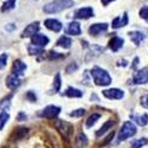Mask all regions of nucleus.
Instances as JSON below:
<instances>
[{
  "mask_svg": "<svg viewBox=\"0 0 148 148\" xmlns=\"http://www.w3.org/2000/svg\"><path fill=\"white\" fill-rule=\"evenodd\" d=\"M71 44H72L71 39L69 38V37H66V36H62L60 38L57 40V45L64 47V49H69L71 46Z\"/></svg>",
  "mask_w": 148,
  "mask_h": 148,
  "instance_id": "obj_20",
  "label": "nucleus"
},
{
  "mask_svg": "<svg viewBox=\"0 0 148 148\" xmlns=\"http://www.w3.org/2000/svg\"><path fill=\"white\" fill-rule=\"evenodd\" d=\"M60 57H63V56L59 55L58 52H55V51L49 52V58H50V59H57V58H60Z\"/></svg>",
  "mask_w": 148,
  "mask_h": 148,
  "instance_id": "obj_35",
  "label": "nucleus"
},
{
  "mask_svg": "<svg viewBox=\"0 0 148 148\" xmlns=\"http://www.w3.org/2000/svg\"><path fill=\"white\" fill-rule=\"evenodd\" d=\"M27 134H29V129H27V128H24V127L16 128V129L13 130V133L11 134V140H12V141H17V140L24 139Z\"/></svg>",
  "mask_w": 148,
  "mask_h": 148,
  "instance_id": "obj_10",
  "label": "nucleus"
},
{
  "mask_svg": "<svg viewBox=\"0 0 148 148\" xmlns=\"http://www.w3.org/2000/svg\"><path fill=\"white\" fill-rule=\"evenodd\" d=\"M7 53H3V55H0V69H4L6 66V63H7Z\"/></svg>",
  "mask_w": 148,
  "mask_h": 148,
  "instance_id": "obj_31",
  "label": "nucleus"
},
{
  "mask_svg": "<svg viewBox=\"0 0 148 148\" xmlns=\"http://www.w3.org/2000/svg\"><path fill=\"white\" fill-rule=\"evenodd\" d=\"M113 136H114V132H112V133H110V134H109V135H108V138H107V140H106V141H104V142H103V143H101V146H102V145H103V146H104V145H106V143H108V142H109V141H110V140H112V139H113Z\"/></svg>",
  "mask_w": 148,
  "mask_h": 148,
  "instance_id": "obj_38",
  "label": "nucleus"
},
{
  "mask_svg": "<svg viewBox=\"0 0 148 148\" xmlns=\"http://www.w3.org/2000/svg\"><path fill=\"white\" fill-rule=\"evenodd\" d=\"M127 24H128V16H127V13H123L122 18L117 17L113 20V27L119 29V27H122V26H126Z\"/></svg>",
  "mask_w": 148,
  "mask_h": 148,
  "instance_id": "obj_18",
  "label": "nucleus"
},
{
  "mask_svg": "<svg viewBox=\"0 0 148 148\" xmlns=\"http://www.w3.org/2000/svg\"><path fill=\"white\" fill-rule=\"evenodd\" d=\"M141 104H142L145 108H148V94L145 95V96L141 98Z\"/></svg>",
  "mask_w": 148,
  "mask_h": 148,
  "instance_id": "obj_36",
  "label": "nucleus"
},
{
  "mask_svg": "<svg viewBox=\"0 0 148 148\" xmlns=\"http://www.w3.org/2000/svg\"><path fill=\"white\" fill-rule=\"evenodd\" d=\"M148 143V140L146 139H140V140H136V141H134L133 145H132V148H141L143 147L145 145Z\"/></svg>",
  "mask_w": 148,
  "mask_h": 148,
  "instance_id": "obj_30",
  "label": "nucleus"
},
{
  "mask_svg": "<svg viewBox=\"0 0 148 148\" xmlns=\"http://www.w3.org/2000/svg\"><path fill=\"white\" fill-rule=\"evenodd\" d=\"M114 126V121H112V120H110V121H108V122H106L104 123V125L100 128V129H98L97 132H96V136H101V135L102 134H104L107 130H109V129H112V127Z\"/></svg>",
  "mask_w": 148,
  "mask_h": 148,
  "instance_id": "obj_21",
  "label": "nucleus"
},
{
  "mask_svg": "<svg viewBox=\"0 0 148 148\" xmlns=\"http://www.w3.org/2000/svg\"><path fill=\"white\" fill-rule=\"evenodd\" d=\"M39 30V23L36 21V23H32L30 25L26 26V29L24 30V32L21 33V37L25 38V37H32L33 34H36V32Z\"/></svg>",
  "mask_w": 148,
  "mask_h": 148,
  "instance_id": "obj_11",
  "label": "nucleus"
},
{
  "mask_svg": "<svg viewBox=\"0 0 148 148\" xmlns=\"http://www.w3.org/2000/svg\"><path fill=\"white\" fill-rule=\"evenodd\" d=\"M138 62H139V58H135V59H134V63H133V68H135V66L138 65Z\"/></svg>",
  "mask_w": 148,
  "mask_h": 148,
  "instance_id": "obj_42",
  "label": "nucleus"
},
{
  "mask_svg": "<svg viewBox=\"0 0 148 148\" xmlns=\"http://www.w3.org/2000/svg\"><path fill=\"white\" fill-rule=\"evenodd\" d=\"M103 95L107 98H109V100H121L125 94L120 89H108L103 91Z\"/></svg>",
  "mask_w": 148,
  "mask_h": 148,
  "instance_id": "obj_9",
  "label": "nucleus"
},
{
  "mask_svg": "<svg viewBox=\"0 0 148 148\" xmlns=\"http://www.w3.org/2000/svg\"><path fill=\"white\" fill-rule=\"evenodd\" d=\"M25 70H26V64L25 63H23L20 59L14 60L13 66H12V75H14L17 77H20V76L24 75Z\"/></svg>",
  "mask_w": 148,
  "mask_h": 148,
  "instance_id": "obj_8",
  "label": "nucleus"
},
{
  "mask_svg": "<svg viewBox=\"0 0 148 148\" xmlns=\"http://www.w3.org/2000/svg\"><path fill=\"white\" fill-rule=\"evenodd\" d=\"M63 95H65L68 97H82L83 92L81 90H78V89H75V88H68L66 91Z\"/></svg>",
  "mask_w": 148,
  "mask_h": 148,
  "instance_id": "obj_22",
  "label": "nucleus"
},
{
  "mask_svg": "<svg viewBox=\"0 0 148 148\" xmlns=\"http://www.w3.org/2000/svg\"><path fill=\"white\" fill-rule=\"evenodd\" d=\"M26 98H27L29 101H31V102H36V101H37V96H36V94H33L32 91L26 92Z\"/></svg>",
  "mask_w": 148,
  "mask_h": 148,
  "instance_id": "obj_34",
  "label": "nucleus"
},
{
  "mask_svg": "<svg viewBox=\"0 0 148 148\" xmlns=\"http://www.w3.org/2000/svg\"><path fill=\"white\" fill-rule=\"evenodd\" d=\"M14 5H16V0H7V1L3 5V7H1V11L3 12H6V11H10V10H12L14 7Z\"/></svg>",
  "mask_w": 148,
  "mask_h": 148,
  "instance_id": "obj_28",
  "label": "nucleus"
},
{
  "mask_svg": "<svg viewBox=\"0 0 148 148\" xmlns=\"http://www.w3.org/2000/svg\"><path fill=\"white\" fill-rule=\"evenodd\" d=\"M60 85H62V82H60V75H59V73H57L56 77H55V81H53L52 94H56V92H58V91H59Z\"/></svg>",
  "mask_w": 148,
  "mask_h": 148,
  "instance_id": "obj_26",
  "label": "nucleus"
},
{
  "mask_svg": "<svg viewBox=\"0 0 148 148\" xmlns=\"http://www.w3.org/2000/svg\"><path fill=\"white\" fill-rule=\"evenodd\" d=\"M59 113H60V108L59 107L47 106L45 109H43V112H40L38 115L40 117H45V119H55Z\"/></svg>",
  "mask_w": 148,
  "mask_h": 148,
  "instance_id": "obj_5",
  "label": "nucleus"
},
{
  "mask_svg": "<svg viewBox=\"0 0 148 148\" xmlns=\"http://www.w3.org/2000/svg\"><path fill=\"white\" fill-rule=\"evenodd\" d=\"M98 119H100V114H92L91 116H89V119L87 120V127H88V128L92 127L95 123L97 122Z\"/></svg>",
  "mask_w": 148,
  "mask_h": 148,
  "instance_id": "obj_27",
  "label": "nucleus"
},
{
  "mask_svg": "<svg viewBox=\"0 0 148 148\" xmlns=\"http://www.w3.org/2000/svg\"><path fill=\"white\" fill-rule=\"evenodd\" d=\"M90 73H91L96 85H108L112 82V78H110L109 73L106 70L98 68V66H95Z\"/></svg>",
  "mask_w": 148,
  "mask_h": 148,
  "instance_id": "obj_2",
  "label": "nucleus"
},
{
  "mask_svg": "<svg viewBox=\"0 0 148 148\" xmlns=\"http://www.w3.org/2000/svg\"><path fill=\"white\" fill-rule=\"evenodd\" d=\"M84 114H85L84 109H77V110H73L72 113H70V116L71 117H79V116H83Z\"/></svg>",
  "mask_w": 148,
  "mask_h": 148,
  "instance_id": "obj_32",
  "label": "nucleus"
},
{
  "mask_svg": "<svg viewBox=\"0 0 148 148\" xmlns=\"http://www.w3.org/2000/svg\"><path fill=\"white\" fill-rule=\"evenodd\" d=\"M129 37L132 42L135 44V45H140V43L145 38V34L142 32H138V31H134V32H129Z\"/></svg>",
  "mask_w": 148,
  "mask_h": 148,
  "instance_id": "obj_19",
  "label": "nucleus"
},
{
  "mask_svg": "<svg viewBox=\"0 0 148 148\" xmlns=\"http://www.w3.org/2000/svg\"><path fill=\"white\" fill-rule=\"evenodd\" d=\"M133 82L135 84H146L148 83V68L136 71L133 76Z\"/></svg>",
  "mask_w": 148,
  "mask_h": 148,
  "instance_id": "obj_6",
  "label": "nucleus"
},
{
  "mask_svg": "<svg viewBox=\"0 0 148 148\" xmlns=\"http://www.w3.org/2000/svg\"><path fill=\"white\" fill-rule=\"evenodd\" d=\"M65 32H66L68 34H71V36H78V34H81L82 31H81L79 24L76 23V21H72V23L69 24V26H68V29L65 30Z\"/></svg>",
  "mask_w": 148,
  "mask_h": 148,
  "instance_id": "obj_15",
  "label": "nucleus"
},
{
  "mask_svg": "<svg viewBox=\"0 0 148 148\" xmlns=\"http://www.w3.org/2000/svg\"><path fill=\"white\" fill-rule=\"evenodd\" d=\"M107 29H108V24H106V23L104 24H94V25L90 26L89 32L91 36H98L101 32L107 31Z\"/></svg>",
  "mask_w": 148,
  "mask_h": 148,
  "instance_id": "obj_14",
  "label": "nucleus"
},
{
  "mask_svg": "<svg viewBox=\"0 0 148 148\" xmlns=\"http://www.w3.org/2000/svg\"><path fill=\"white\" fill-rule=\"evenodd\" d=\"M73 6V1L72 0H55V1L47 4L46 6H44V12L49 14L52 13H58V12L63 11L65 8H69Z\"/></svg>",
  "mask_w": 148,
  "mask_h": 148,
  "instance_id": "obj_1",
  "label": "nucleus"
},
{
  "mask_svg": "<svg viewBox=\"0 0 148 148\" xmlns=\"http://www.w3.org/2000/svg\"><path fill=\"white\" fill-rule=\"evenodd\" d=\"M53 125H55V127L57 128V130L60 133L62 136H63L65 140H68L69 134H70L71 130H72V126L70 125V123L64 122V121H62V120H58V119H57V120H55Z\"/></svg>",
  "mask_w": 148,
  "mask_h": 148,
  "instance_id": "obj_4",
  "label": "nucleus"
},
{
  "mask_svg": "<svg viewBox=\"0 0 148 148\" xmlns=\"http://www.w3.org/2000/svg\"><path fill=\"white\" fill-rule=\"evenodd\" d=\"M29 52H30V55H39V53H43V49L31 44L29 46Z\"/></svg>",
  "mask_w": 148,
  "mask_h": 148,
  "instance_id": "obj_29",
  "label": "nucleus"
},
{
  "mask_svg": "<svg viewBox=\"0 0 148 148\" xmlns=\"http://www.w3.org/2000/svg\"><path fill=\"white\" fill-rule=\"evenodd\" d=\"M132 117L139 126H146L148 123V114H143L142 116H132Z\"/></svg>",
  "mask_w": 148,
  "mask_h": 148,
  "instance_id": "obj_23",
  "label": "nucleus"
},
{
  "mask_svg": "<svg viewBox=\"0 0 148 148\" xmlns=\"http://www.w3.org/2000/svg\"><path fill=\"white\" fill-rule=\"evenodd\" d=\"M94 16V11L91 7H83V8H79L76 13H75V17L78 18V19H89L90 17Z\"/></svg>",
  "mask_w": 148,
  "mask_h": 148,
  "instance_id": "obj_12",
  "label": "nucleus"
},
{
  "mask_svg": "<svg viewBox=\"0 0 148 148\" xmlns=\"http://www.w3.org/2000/svg\"><path fill=\"white\" fill-rule=\"evenodd\" d=\"M76 69H77V65H76V64H71V65L66 69V71H68V72H70L71 70H76Z\"/></svg>",
  "mask_w": 148,
  "mask_h": 148,
  "instance_id": "obj_39",
  "label": "nucleus"
},
{
  "mask_svg": "<svg viewBox=\"0 0 148 148\" xmlns=\"http://www.w3.org/2000/svg\"><path fill=\"white\" fill-rule=\"evenodd\" d=\"M8 119H10L8 113H6L5 110H1V113H0V129H4V127L7 123Z\"/></svg>",
  "mask_w": 148,
  "mask_h": 148,
  "instance_id": "obj_25",
  "label": "nucleus"
},
{
  "mask_svg": "<svg viewBox=\"0 0 148 148\" xmlns=\"http://www.w3.org/2000/svg\"><path fill=\"white\" fill-rule=\"evenodd\" d=\"M31 42H32V44L34 45V46H38V47H44V46H46L47 44H49V38L46 36H44V34H40V33H36V34H33L32 37H31Z\"/></svg>",
  "mask_w": 148,
  "mask_h": 148,
  "instance_id": "obj_7",
  "label": "nucleus"
},
{
  "mask_svg": "<svg viewBox=\"0 0 148 148\" xmlns=\"http://www.w3.org/2000/svg\"><path fill=\"white\" fill-rule=\"evenodd\" d=\"M76 143H77V146H78L79 148L85 147V146H87V143H88L87 136H85V135H84L83 133L78 134V136H77V139H76Z\"/></svg>",
  "mask_w": 148,
  "mask_h": 148,
  "instance_id": "obj_24",
  "label": "nucleus"
},
{
  "mask_svg": "<svg viewBox=\"0 0 148 148\" xmlns=\"http://www.w3.org/2000/svg\"><path fill=\"white\" fill-rule=\"evenodd\" d=\"M136 134V127H135L132 122H125V125L122 126L120 133H119V141H123L133 135Z\"/></svg>",
  "mask_w": 148,
  "mask_h": 148,
  "instance_id": "obj_3",
  "label": "nucleus"
},
{
  "mask_svg": "<svg viewBox=\"0 0 148 148\" xmlns=\"http://www.w3.org/2000/svg\"><path fill=\"white\" fill-rule=\"evenodd\" d=\"M6 29L7 30H10V31H12V30H14V26H13V24H10L8 26H6Z\"/></svg>",
  "mask_w": 148,
  "mask_h": 148,
  "instance_id": "obj_40",
  "label": "nucleus"
},
{
  "mask_svg": "<svg viewBox=\"0 0 148 148\" xmlns=\"http://www.w3.org/2000/svg\"><path fill=\"white\" fill-rule=\"evenodd\" d=\"M123 46V39L120 37H113L112 39L109 40V47L112 49L113 51H117Z\"/></svg>",
  "mask_w": 148,
  "mask_h": 148,
  "instance_id": "obj_17",
  "label": "nucleus"
},
{
  "mask_svg": "<svg viewBox=\"0 0 148 148\" xmlns=\"http://www.w3.org/2000/svg\"><path fill=\"white\" fill-rule=\"evenodd\" d=\"M140 17L148 21V6H143L140 10Z\"/></svg>",
  "mask_w": 148,
  "mask_h": 148,
  "instance_id": "obj_33",
  "label": "nucleus"
},
{
  "mask_svg": "<svg viewBox=\"0 0 148 148\" xmlns=\"http://www.w3.org/2000/svg\"><path fill=\"white\" fill-rule=\"evenodd\" d=\"M44 24H45V26L49 30H51L53 32H59L62 30V27H63V26H62V24L58 20H56V19H46L44 21Z\"/></svg>",
  "mask_w": 148,
  "mask_h": 148,
  "instance_id": "obj_13",
  "label": "nucleus"
},
{
  "mask_svg": "<svg viewBox=\"0 0 148 148\" xmlns=\"http://www.w3.org/2000/svg\"><path fill=\"white\" fill-rule=\"evenodd\" d=\"M110 1H114V0H102V4L107 6V5H108V4L110 3Z\"/></svg>",
  "mask_w": 148,
  "mask_h": 148,
  "instance_id": "obj_41",
  "label": "nucleus"
},
{
  "mask_svg": "<svg viewBox=\"0 0 148 148\" xmlns=\"http://www.w3.org/2000/svg\"><path fill=\"white\" fill-rule=\"evenodd\" d=\"M17 120L18 121H25V120H27V116H26V114H24L23 112H20L18 114V116H17Z\"/></svg>",
  "mask_w": 148,
  "mask_h": 148,
  "instance_id": "obj_37",
  "label": "nucleus"
},
{
  "mask_svg": "<svg viewBox=\"0 0 148 148\" xmlns=\"http://www.w3.org/2000/svg\"><path fill=\"white\" fill-rule=\"evenodd\" d=\"M6 85H7V87H8L11 90L17 89L19 85H20V79H19V77H17V76H14V75L8 76L7 79H6Z\"/></svg>",
  "mask_w": 148,
  "mask_h": 148,
  "instance_id": "obj_16",
  "label": "nucleus"
}]
</instances>
